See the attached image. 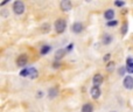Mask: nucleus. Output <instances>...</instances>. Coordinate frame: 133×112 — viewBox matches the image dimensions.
Returning <instances> with one entry per match:
<instances>
[{
  "mask_svg": "<svg viewBox=\"0 0 133 112\" xmlns=\"http://www.w3.org/2000/svg\"><path fill=\"white\" fill-rule=\"evenodd\" d=\"M54 27H55L56 33H58V34H62V33L65 30V28H66L65 20H64V19H57V20L55 21V23H54Z\"/></svg>",
  "mask_w": 133,
  "mask_h": 112,
  "instance_id": "1",
  "label": "nucleus"
},
{
  "mask_svg": "<svg viewBox=\"0 0 133 112\" xmlns=\"http://www.w3.org/2000/svg\"><path fill=\"white\" fill-rule=\"evenodd\" d=\"M13 12L15 14H18V15L22 14L23 12H25V4H23L21 0H16V1H14V4H13Z\"/></svg>",
  "mask_w": 133,
  "mask_h": 112,
  "instance_id": "2",
  "label": "nucleus"
},
{
  "mask_svg": "<svg viewBox=\"0 0 133 112\" xmlns=\"http://www.w3.org/2000/svg\"><path fill=\"white\" fill-rule=\"evenodd\" d=\"M60 8L62 9L63 12H69L72 8V4H71L70 0H62V1L60 2Z\"/></svg>",
  "mask_w": 133,
  "mask_h": 112,
  "instance_id": "3",
  "label": "nucleus"
},
{
  "mask_svg": "<svg viewBox=\"0 0 133 112\" xmlns=\"http://www.w3.org/2000/svg\"><path fill=\"white\" fill-rule=\"evenodd\" d=\"M27 62H28L27 55H25V54H21V55H19V57L16 58V65L20 67V68H22V67H25L26 64H27Z\"/></svg>",
  "mask_w": 133,
  "mask_h": 112,
  "instance_id": "4",
  "label": "nucleus"
},
{
  "mask_svg": "<svg viewBox=\"0 0 133 112\" xmlns=\"http://www.w3.org/2000/svg\"><path fill=\"white\" fill-rule=\"evenodd\" d=\"M83 29H84V26H83L82 22H74L72 26H71V30H72L74 33H76V34L82 33Z\"/></svg>",
  "mask_w": 133,
  "mask_h": 112,
  "instance_id": "5",
  "label": "nucleus"
},
{
  "mask_svg": "<svg viewBox=\"0 0 133 112\" xmlns=\"http://www.w3.org/2000/svg\"><path fill=\"white\" fill-rule=\"evenodd\" d=\"M123 84H124V87L126 88V89L132 90L133 89V77H132V76H126V77L124 78Z\"/></svg>",
  "mask_w": 133,
  "mask_h": 112,
  "instance_id": "6",
  "label": "nucleus"
},
{
  "mask_svg": "<svg viewBox=\"0 0 133 112\" xmlns=\"http://www.w3.org/2000/svg\"><path fill=\"white\" fill-rule=\"evenodd\" d=\"M103 75H101V74H96V75L94 76V78H92V83H94V87H98L103 83Z\"/></svg>",
  "mask_w": 133,
  "mask_h": 112,
  "instance_id": "7",
  "label": "nucleus"
},
{
  "mask_svg": "<svg viewBox=\"0 0 133 112\" xmlns=\"http://www.w3.org/2000/svg\"><path fill=\"white\" fill-rule=\"evenodd\" d=\"M90 94H91V97L94 99H98L99 97H101V89H99L98 87H92L91 90H90Z\"/></svg>",
  "mask_w": 133,
  "mask_h": 112,
  "instance_id": "8",
  "label": "nucleus"
},
{
  "mask_svg": "<svg viewBox=\"0 0 133 112\" xmlns=\"http://www.w3.org/2000/svg\"><path fill=\"white\" fill-rule=\"evenodd\" d=\"M104 18L108 21H112V19L115 18V11L113 9H106L104 13Z\"/></svg>",
  "mask_w": 133,
  "mask_h": 112,
  "instance_id": "9",
  "label": "nucleus"
},
{
  "mask_svg": "<svg viewBox=\"0 0 133 112\" xmlns=\"http://www.w3.org/2000/svg\"><path fill=\"white\" fill-rule=\"evenodd\" d=\"M65 53H66V49H58V50H56V53H55V60L56 61H58V60H61L63 56L65 55Z\"/></svg>",
  "mask_w": 133,
  "mask_h": 112,
  "instance_id": "10",
  "label": "nucleus"
},
{
  "mask_svg": "<svg viewBox=\"0 0 133 112\" xmlns=\"http://www.w3.org/2000/svg\"><path fill=\"white\" fill-rule=\"evenodd\" d=\"M58 95V90H57V88H51V89H49V91H48V97L50 99H53V98H55L56 96Z\"/></svg>",
  "mask_w": 133,
  "mask_h": 112,
  "instance_id": "11",
  "label": "nucleus"
},
{
  "mask_svg": "<svg viewBox=\"0 0 133 112\" xmlns=\"http://www.w3.org/2000/svg\"><path fill=\"white\" fill-rule=\"evenodd\" d=\"M112 40H113L112 35L105 34V35L103 36V40H102V42H103V44H110L111 42H112Z\"/></svg>",
  "mask_w": 133,
  "mask_h": 112,
  "instance_id": "12",
  "label": "nucleus"
},
{
  "mask_svg": "<svg viewBox=\"0 0 133 112\" xmlns=\"http://www.w3.org/2000/svg\"><path fill=\"white\" fill-rule=\"evenodd\" d=\"M29 69V76L28 77L32 78V80H34V78L37 77V75H39V73H37V70L35 68H28Z\"/></svg>",
  "mask_w": 133,
  "mask_h": 112,
  "instance_id": "13",
  "label": "nucleus"
},
{
  "mask_svg": "<svg viewBox=\"0 0 133 112\" xmlns=\"http://www.w3.org/2000/svg\"><path fill=\"white\" fill-rule=\"evenodd\" d=\"M82 112H94V108H92L91 104L87 103L82 106Z\"/></svg>",
  "mask_w": 133,
  "mask_h": 112,
  "instance_id": "14",
  "label": "nucleus"
},
{
  "mask_svg": "<svg viewBox=\"0 0 133 112\" xmlns=\"http://www.w3.org/2000/svg\"><path fill=\"white\" fill-rule=\"evenodd\" d=\"M50 49H51L50 46H43L41 48V51H40V53H41V55H47V54L50 51Z\"/></svg>",
  "mask_w": 133,
  "mask_h": 112,
  "instance_id": "15",
  "label": "nucleus"
},
{
  "mask_svg": "<svg viewBox=\"0 0 133 112\" xmlns=\"http://www.w3.org/2000/svg\"><path fill=\"white\" fill-rule=\"evenodd\" d=\"M20 76L21 77H27V76H29V69L26 68V69H23V70H21Z\"/></svg>",
  "mask_w": 133,
  "mask_h": 112,
  "instance_id": "16",
  "label": "nucleus"
},
{
  "mask_svg": "<svg viewBox=\"0 0 133 112\" xmlns=\"http://www.w3.org/2000/svg\"><path fill=\"white\" fill-rule=\"evenodd\" d=\"M49 30H50V25H49V23L42 26V32H43V33H48Z\"/></svg>",
  "mask_w": 133,
  "mask_h": 112,
  "instance_id": "17",
  "label": "nucleus"
},
{
  "mask_svg": "<svg viewBox=\"0 0 133 112\" xmlns=\"http://www.w3.org/2000/svg\"><path fill=\"white\" fill-rule=\"evenodd\" d=\"M127 22H124V25H123V27H122V30H120V32H122V34L123 35H125L127 33Z\"/></svg>",
  "mask_w": 133,
  "mask_h": 112,
  "instance_id": "18",
  "label": "nucleus"
},
{
  "mask_svg": "<svg viewBox=\"0 0 133 112\" xmlns=\"http://www.w3.org/2000/svg\"><path fill=\"white\" fill-rule=\"evenodd\" d=\"M106 25H108L109 27H115V26H117V25H118V21H116V20L108 21V23H106Z\"/></svg>",
  "mask_w": 133,
  "mask_h": 112,
  "instance_id": "19",
  "label": "nucleus"
},
{
  "mask_svg": "<svg viewBox=\"0 0 133 112\" xmlns=\"http://www.w3.org/2000/svg\"><path fill=\"white\" fill-rule=\"evenodd\" d=\"M113 68H115V62H109V63H108V67H106V69L110 71V70H112Z\"/></svg>",
  "mask_w": 133,
  "mask_h": 112,
  "instance_id": "20",
  "label": "nucleus"
},
{
  "mask_svg": "<svg viewBox=\"0 0 133 112\" xmlns=\"http://www.w3.org/2000/svg\"><path fill=\"white\" fill-rule=\"evenodd\" d=\"M125 71H127V70H126V68H124V67H122V68H119V70H118V73H119V75H120V76H124V75H125Z\"/></svg>",
  "mask_w": 133,
  "mask_h": 112,
  "instance_id": "21",
  "label": "nucleus"
},
{
  "mask_svg": "<svg viewBox=\"0 0 133 112\" xmlns=\"http://www.w3.org/2000/svg\"><path fill=\"white\" fill-rule=\"evenodd\" d=\"M126 70H127V73L133 74V63L131 64V65H127V67H126Z\"/></svg>",
  "mask_w": 133,
  "mask_h": 112,
  "instance_id": "22",
  "label": "nucleus"
},
{
  "mask_svg": "<svg viewBox=\"0 0 133 112\" xmlns=\"http://www.w3.org/2000/svg\"><path fill=\"white\" fill-rule=\"evenodd\" d=\"M115 5L118 6V7H123L125 5V2L124 1H115Z\"/></svg>",
  "mask_w": 133,
  "mask_h": 112,
  "instance_id": "23",
  "label": "nucleus"
},
{
  "mask_svg": "<svg viewBox=\"0 0 133 112\" xmlns=\"http://www.w3.org/2000/svg\"><path fill=\"white\" fill-rule=\"evenodd\" d=\"M53 68H60V63H58L57 61H55L53 63Z\"/></svg>",
  "mask_w": 133,
  "mask_h": 112,
  "instance_id": "24",
  "label": "nucleus"
},
{
  "mask_svg": "<svg viewBox=\"0 0 133 112\" xmlns=\"http://www.w3.org/2000/svg\"><path fill=\"white\" fill-rule=\"evenodd\" d=\"M42 96H43V92H42V91H39L36 94V98H41Z\"/></svg>",
  "mask_w": 133,
  "mask_h": 112,
  "instance_id": "25",
  "label": "nucleus"
},
{
  "mask_svg": "<svg viewBox=\"0 0 133 112\" xmlns=\"http://www.w3.org/2000/svg\"><path fill=\"white\" fill-rule=\"evenodd\" d=\"M132 63H133V58H131V57H129V58H127V65H131Z\"/></svg>",
  "mask_w": 133,
  "mask_h": 112,
  "instance_id": "26",
  "label": "nucleus"
},
{
  "mask_svg": "<svg viewBox=\"0 0 133 112\" xmlns=\"http://www.w3.org/2000/svg\"><path fill=\"white\" fill-rule=\"evenodd\" d=\"M110 57H111V54H106L105 55V57H104V61H109V60H110Z\"/></svg>",
  "mask_w": 133,
  "mask_h": 112,
  "instance_id": "27",
  "label": "nucleus"
},
{
  "mask_svg": "<svg viewBox=\"0 0 133 112\" xmlns=\"http://www.w3.org/2000/svg\"><path fill=\"white\" fill-rule=\"evenodd\" d=\"M72 47H74V44H72V43H70V44H69L68 47H66V51L71 50V49H72Z\"/></svg>",
  "mask_w": 133,
  "mask_h": 112,
  "instance_id": "28",
  "label": "nucleus"
},
{
  "mask_svg": "<svg viewBox=\"0 0 133 112\" xmlns=\"http://www.w3.org/2000/svg\"><path fill=\"white\" fill-rule=\"evenodd\" d=\"M112 112H116V111H112Z\"/></svg>",
  "mask_w": 133,
  "mask_h": 112,
  "instance_id": "29",
  "label": "nucleus"
}]
</instances>
